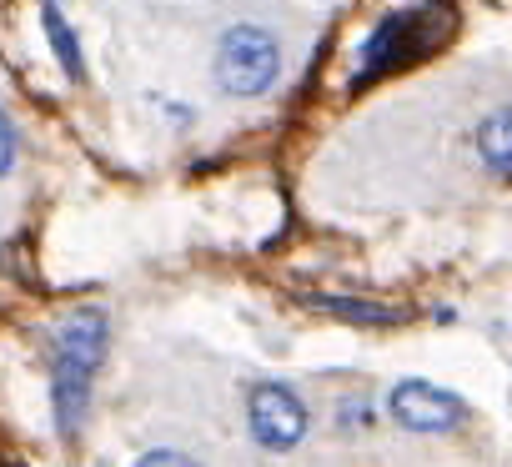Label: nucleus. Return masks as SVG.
Wrapping results in <instances>:
<instances>
[{
  "label": "nucleus",
  "mask_w": 512,
  "mask_h": 467,
  "mask_svg": "<svg viewBox=\"0 0 512 467\" xmlns=\"http://www.w3.org/2000/svg\"><path fill=\"white\" fill-rule=\"evenodd\" d=\"M447 31H452V6L447 0H422V6H407V11L387 16L367 36V46L357 56V81H372L382 71H397V66L437 51L447 41Z\"/></svg>",
  "instance_id": "1"
},
{
  "label": "nucleus",
  "mask_w": 512,
  "mask_h": 467,
  "mask_svg": "<svg viewBox=\"0 0 512 467\" xmlns=\"http://www.w3.org/2000/svg\"><path fill=\"white\" fill-rule=\"evenodd\" d=\"M106 352V322L101 312H71L56 332V422L61 432H76L86 422V392Z\"/></svg>",
  "instance_id": "2"
},
{
  "label": "nucleus",
  "mask_w": 512,
  "mask_h": 467,
  "mask_svg": "<svg viewBox=\"0 0 512 467\" xmlns=\"http://www.w3.org/2000/svg\"><path fill=\"white\" fill-rule=\"evenodd\" d=\"M216 76L231 96H262L277 76H282V51L262 26H236L221 41L216 56Z\"/></svg>",
  "instance_id": "3"
},
{
  "label": "nucleus",
  "mask_w": 512,
  "mask_h": 467,
  "mask_svg": "<svg viewBox=\"0 0 512 467\" xmlns=\"http://www.w3.org/2000/svg\"><path fill=\"white\" fill-rule=\"evenodd\" d=\"M251 432L262 447H292L302 442L307 432V407L292 387L282 382H267V387H256L251 392Z\"/></svg>",
  "instance_id": "4"
},
{
  "label": "nucleus",
  "mask_w": 512,
  "mask_h": 467,
  "mask_svg": "<svg viewBox=\"0 0 512 467\" xmlns=\"http://www.w3.org/2000/svg\"><path fill=\"white\" fill-rule=\"evenodd\" d=\"M392 412H397V422L412 427V432H447V427L462 422V402H457L452 392L432 387V382H402V387L392 392Z\"/></svg>",
  "instance_id": "5"
},
{
  "label": "nucleus",
  "mask_w": 512,
  "mask_h": 467,
  "mask_svg": "<svg viewBox=\"0 0 512 467\" xmlns=\"http://www.w3.org/2000/svg\"><path fill=\"white\" fill-rule=\"evenodd\" d=\"M477 146H482V161L502 176V171H507V156H512V141H507V111H492V116L477 126Z\"/></svg>",
  "instance_id": "6"
},
{
  "label": "nucleus",
  "mask_w": 512,
  "mask_h": 467,
  "mask_svg": "<svg viewBox=\"0 0 512 467\" xmlns=\"http://www.w3.org/2000/svg\"><path fill=\"white\" fill-rule=\"evenodd\" d=\"M41 21H46V31H51V46H56V56H61V66H66L71 76H81V46H76V36H71V26L61 21V11H56V6H46V11H41Z\"/></svg>",
  "instance_id": "7"
},
{
  "label": "nucleus",
  "mask_w": 512,
  "mask_h": 467,
  "mask_svg": "<svg viewBox=\"0 0 512 467\" xmlns=\"http://www.w3.org/2000/svg\"><path fill=\"white\" fill-rule=\"evenodd\" d=\"M312 307H322V312H337V317H347V322H397V312H392V307H377V302H342V297H317Z\"/></svg>",
  "instance_id": "8"
},
{
  "label": "nucleus",
  "mask_w": 512,
  "mask_h": 467,
  "mask_svg": "<svg viewBox=\"0 0 512 467\" xmlns=\"http://www.w3.org/2000/svg\"><path fill=\"white\" fill-rule=\"evenodd\" d=\"M11 161H16V136H11V121H6V111H0V176L11 171Z\"/></svg>",
  "instance_id": "9"
}]
</instances>
